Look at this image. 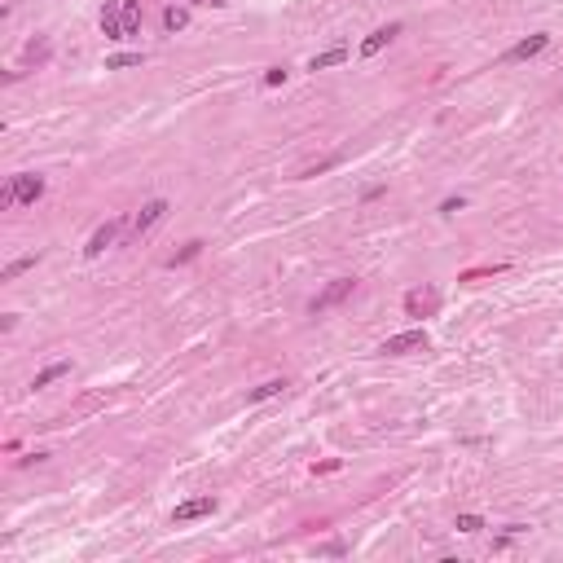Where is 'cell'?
<instances>
[{
  "instance_id": "obj_4",
  "label": "cell",
  "mask_w": 563,
  "mask_h": 563,
  "mask_svg": "<svg viewBox=\"0 0 563 563\" xmlns=\"http://www.w3.org/2000/svg\"><path fill=\"white\" fill-rule=\"evenodd\" d=\"M427 348V330H401V335L383 339V356H409V352H423Z\"/></svg>"
},
{
  "instance_id": "obj_14",
  "label": "cell",
  "mask_w": 563,
  "mask_h": 563,
  "mask_svg": "<svg viewBox=\"0 0 563 563\" xmlns=\"http://www.w3.org/2000/svg\"><path fill=\"white\" fill-rule=\"evenodd\" d=\"M71 374V361H53V366H44L36 378H31V388H48V383H58V378H66Z\"/></svg>"
},
{
  "instance_id": "obj_21",
  "label": "cell",
  "mask_w": 563,
  "mask_h": 563,
  "mask_svg": "<svg viewBox=\"0 0 563 563\" xmlns=\"http://www.w3.org/2000/svg\"><path fill=\"white\" fill-rule=\"evenodd\" d=\"M282 80H286V66H269V71H264V84H269V88H277Z\"/></svg>"
},
{
  "instance_id": "obj_15",
  "label": "cell",
  "mask_w": 563,
  "mask_h": 563,
  "mask_svg": "<svg viewBox=\"0 0 563 563\" xmlns=\"http://www.w3.org/2000/svg\"><path fill=\"white\" fill-rule=\"evenodd\" d=\"M36 260H40V255H18V260H9V264H5V273H0V277L14 282V277H22L27 269H36Z\"/></svg>"
},
{
  "instance_id": "obj_8",
  "label": "cell",
  "mask_w": 563,
  "mask_h": 563,
  "mask_svg": "<svg viewBox=\"0 0 563 563\" xmlns=\"http://www.w3.org/2000/svg\"><path fill=\"white\" fill-rule=\"evenodd\" d=\"M546 48H550V36L537 31V36H528V40H520L515 48H510L506 62H528V58H537V53H546Z\"/></svg>"
},
{
  "instance_id": "obj_22",
  "label": "cell",
  "mask_w": 563,
  "mask_h": 563,
  "mask_svg": "<svg viewBox=\"0 0 563 563\" xmlns=\"http://www.w3.org/2000/svg\"><path fill=\"white\" fill-rule=\"evenodd\" d=\"M463 207H467V202H463V198H449V202H445V207H440V212H445V216H453V212H463Z\"/></svg>"
},
{
  "instance_id": "obj_5",
  "label": "cell",
  "mask_w": 563,
  "mask_h": 563,
  "mask_svg": "<svg viewBox=\"0 0 563 563\" xmlns=\"http://www.w3.org/2000/svg\"><path fill=\"white\" fill-rule=\"evenodd\" d=\"M436 309H440V291H431V286H418V291L405 295V313L409 317H431Z\"/></svg>"
},
{
  "instance_id": "obj_17",
  "label": "cell",
  "mask_w": 563,
  "mask_h": 563,
  "mask_svg": "<svg viewBox=\"0 0 563 563\" xmlns=\"http://www.w3.org/2000/svg\"><path fill=\"white\" fill-rule=\"evenodd\" d=\"M128 66H141V53H115V58H106V71H128Z\"/></svg>"
},
{
  "instance_id": "obj_7",
  "label": "cell",
  "mask_w": 563,
  "mask_h": 563,
  "mask_svg": "<svg viewBox=\"0 0 563 563\" xmlns=\"http://www.w3.org/2000/svg\"><path fill=\"white\" fill-rule=\"evenodd\" d=\"M163 216H167V202H163V198L145 202V207H141V212L133 216V229H128V234H133V238H137V234H150V229H155V224H159Z\"/></svg>"
},
{
  "instance_id": "obj_9",
  "label": "cell",
  "mask_w": 563,
  "mask_h": 563,
  "mask_svg": "<svg viewBox=\"0 0 563 563\" xmlns=\"http://www.w3.org/2000/svg\"><path fill=\"white\" fill-rule=\"evenodd\" d=\"M101 36L106 40H123V0H110L101 9Z\"/></svg>"
},
{
  "instance_id": "obj_19",
  "label": "cell",
  "mask_w": 563,
  "mask_h": 563,
  "mask_svg": "<svg viewBox=\"0 0 563 563\" xmlns=\"http://www.w3.org/2000/svg\"><path fill=\"white\" fill-rule=\"evenodd\" d=\"M27 62H48V40H31L27 44Z\"/></svg>"
},
{
  "instance_id": "obj_11",
  "label": "cell",
  "mask_w": 563,
  "mask_h": 563,
  "mask_svg": "<svg viewBox=\"0 0 563 563\" xmlns=\"http://www.w3.org/2000/svg\"><path fill=\"white\" fill-rule=\"evenodd\" d=\"M291 388V383L286 378H269V383H260V388H251L247 392V405H260V401H273V396H282V392H286Z\"/></svg>"
},
{
  "instance_id": "obj_13",
  "label": "cell",
  "mask_w": 563,
  "mask_h": 563,
  "mask_svg": "<svg viewBox=\"0 0 563 563\" xmlns=\"http://www.w3.org/2000/svg\"><path fill=\"white\" fill-rule=\"evenodd\" d=\"M339 62H348V48H344V44H335V48H326V53H317V58L309 62V71H330V66H339Z\"/></svg>"
},
{
  "instance_id": "obj_23",
  "label": "cell",
  "mask_w": 563,
  "mask_h": 563,
  "mask_svg": "<svg viewBox=\"0 0 563 563\" xmlns=\"http://www.w3.org/2000/svg\"><path fill=\"white\" fill-rule=\"evenodd\" d=\"M190 5H212V9H220L224 0H190Z\"/></svg>"
},
{
  "instance_id": "obj_20",
  "label": "cell",
  "mask_w": 563,
  "mask_h": 563,
  "mask_svg": "<svg viewBox=\"0 0 563 563\" xmlns=\"http://www.w3.org/2000/svg\"><path fill=\"white\" fill-rule=\"evenodd\" d=\"M480 528H484L480 515H458V532H480Z\"/></svg>"
},
{
  "instance_id": "obj_10",
  "label": "cell",
  "mask_w": 563,
  "mask_h": 563,
  "mask_svg": "<svg viewBox=\"0 0 563 563\" xmlns=\"http://www.w3.org/2000/svg\"><path fill=\"white\" fill-rule=\"evenodd\" d=\"M396 36H401V22H388V27H378V31H370V36H366V44H361V58H374V53H378V48H383V44H392Z\"/></svg>"
},
{
  "instance_id": "obj_18",
  "label": "cell",
  "mask_w": 563,
  "mask_h": 563,
  "mask_svg": "<svg viewBox=\"0 0 563 563\" xmlns=\"http://www.w3.org/2000/svg\"><path fill=\"white\" fill-rule=\"evenodd\" d=\"M198 251H202V242H185V247H181V251H176V255H172V260H167V264H172V269H176V264H190V260H194V255H198Z\"/></svg>"
},
{
  "instance_id": "obj_6",
  "label": "cell",
  "mask_w": 563,
  "mask_h": 563,
  "mask_svg": "<svg viewBox=\"0 0 563 563\" xmlns=\"http://www.w3.org/2000/svg\"><path fill=\"white\" fill-rule=\"evenodd\" d=\"M207 515H216V497H190V502H181V506L172 510V520H176V524L207 520Z\"/></svg>"
},
{
  "instance_id": "obj_16",
  "label": "cell",
  "mask_w": 563,
  "mask_h": 563,
  "mask_svg": "<svg viewBox=\"0 0 563 563\" xmlns=\"http://www.w3.org/2000/svg\"><path fill=\"white\" fill-rule=\"evenodd\" d=\"M185 22H190V14H185L181 5H167V9H163V27H167V31H181Z\"/></svg>"
},
{
  "instance_id": "obj_3",
  "label": "cell",
  "mask_w": 563,
  "mask_h": 563,
  "mask_svg": "<svg viewBox=\"0 0 563 563\" xmlns=\"http://www.w3.org/2000/svg\"><path fill=\"white\" fill-rule=\"evenodd\" d=\"M128 229H133V224H128V220H106V224H101L97 229V234L88 238V247H84V255H88V260H97V255L101 251H106V247H115L123 234H128Z\"/></svg>"
},
{
  "instance_id": "obj_1",
  "label": "cell",
  "mask_w": 563,
  "mask_h": 563,
  "mask_svg": "<svg viewBox=\"0 0 563 563\" xmlns=\"http://www.w3.org/2000/svg\"><path fill=\"white\" fill-rule=\"evenodd\" d=\"M40 194H44V176H36V172H18V176H9L5 194H0V207H31Z\"/></svg>"
},
{
  "instance_id": "obj_12",
  "label": "cell",
  "mask_w": 563,
  "mask_h": 563,
  "mask_svg": "<svg viewBox=\"0 0 563 563\" xmlns=\"http://www.w3.org/2000/svg\"><path fill=\"white\" fill-rule=\"evenodd\" d=\"M141 31V0H123V40Z\"/></svg>"
},
{
  "instance_id": "obj_2",
  "label": "cell",
  "mask_w": 563,
  "mask_h": 563,
  "mask_svg": "<svg viewBox=\"0 0 563 563\" xmlns=\"http://www.w3.org/2000/svg\"><path fill=\"white\" fill-rule=\"evenodd\" d=\"M352 291H356V277H335V282H330V286H326V291H321V295L309 304V309H313V317H317V313H330V309H335V304H344Z\"/></svg>"
}]
</instances>
